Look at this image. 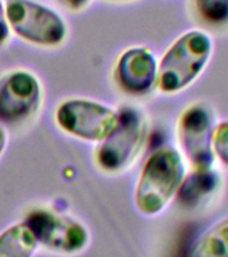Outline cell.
<instances>
[{"label": "cell", "mask_w": 228, "mask_h": 257, "mask_svg": "<svg viewBox=\"0 0 228 257\" xmlns=\"http://www.w3.org/2000/svg\"><path fill=\"white\" fill-rule=\"evenodd\" d=\"M187 257H228V216L206 229L191 245Z\"/></svg>", "instance_id": "7c38bea8"}, {"label": "cell", "mask_w": 228, "mask_h": 257, "mask_svg": "<svg viewBox=\"0 0 228 257\" xmlns=\"http://www.w3.org/2000/svg\"><path fill=\"white\" fill-rule=\"evenodd\" d=\"M158 67L159 62L151 48L130 47L116 62V83L130 95H146L156 87Z\"/></svg>", "instance_id": "9c48e42d"}, {"label": "cell", "mask_w": 228, "mask_h": 257, "mask_svg": "<svg viewBox=\"0 0 228 257\" xmlns=\"http://www.w3.org/2000/svg\"><path fill=\"white\" fill-rule=\"evenodd\" d=\"M214 38L202 28L180 34L159 60L156 88L164 95H176L190 88L211 62Z\"/></svg>", "instance_id": "6da1fadb"}, {"label": "cell", "mask_w": 228, "mask_h": 257, "mask_svg": "<svg viewBox=\"0 0 228 257\" xmlns=\"http://www.w3.org/2000/svg\"><path fill=\"white\" fill-rule=\"evenodd\" d=\"M224 177L215 166L187 170L175 200L188 212L207 209L223 192Z\"/></svg>", "instance_id": "30bf717a"}, {"label": "cell", "mask_w": 228, "mask_h": 257, "mask_svg": "<svg viewBox=\"0 0 228 257\" xmlns=\"http://www.w3.org/2000/svg\"><path fill=\"white\" fill-rule=\"evenodd\" d=\"M10 36V24H8L6 10L3 8V3L0 0V46H3Z\"/></svg>", "instance_id": "9a60e30c"}, {"label": "cell", "mask_w": 228, "mask_h": 257, "mask_svg": "<svg viewBox=\"0 0 228 257\" xmlns=\"http://www.w3.org/2000/svg\"><path fill=\"white\" fill-rule=\"evenodd\" d=\"M38 240L27 224H16L0 234V257H32Z\"/></svg>", "instance_id": "4fadbf2b"}, {"label": "cell", "mask_w": 228, "mask_h": 257, "mask_svg": "<svg viewBox=\"0 0 228 257\" xmlns=\"http://www.w3.org/2000/svg\"><path fill=\"white\" fill-rule=\"evenodd\" d=\"M212 150L215 160L228 168V119L216 123L212 138Z\"/></svg>", "instance_id": "5bb4252c"}, {"label": "cell", "mask_w": 228, "mask_h": 257, "mask_svg": "<svg viewBox=\"0 0 228 257\" xmlns=\"http://www.w3.org/2000/svg\"><path fill=\"white\" fill-rule=\"evenodd\" d=\"M42 87L32 72L18 70L0 83V119L22 122L34 115L39 107Z\"/></svg>", "instance_id": "ba28073f"}, {"label": "cell", "mask_w": 228, "mask_h": 257, "mask_svg": "<svg viewBox=\"0 0 228 257\" xmlns=\"http://www.w3.org/2000/svg\"><path fill=\"white\" fill-rule=\"evenodd\" d=\"M218 115L206 100H195L180 111L176 120V140L179 150L192 169L215 166L212 138Z\"/></svg>", "instance_id": "277c9868"}, {"label": "cell", "mask_w": 228, "mask_h": 257, "mask_svg": "<svg viewBox=\"0 0 228 257\" xmlns=\"http://www.w3.org/2000/svg\"><path fill=\"white\" fill-rule=\"evenodd\" d=\"M188 10L202 30L228 31V0H188Z\"/></svg>", "instance_id": "8fae6325"}, {"label": "cell", "mask_w": 228, "mask_h": 257, "mask_svg": "<svg viewBox=\"0 0 228 257\" xmlns=\"http://www.w3.org/2000/svg\"><path fill=\"white\" fill-rule=\"evenodd\" d=\"M187 174V161L172 145L156 149L144 164L135 189V205L143 216H159L175 200Z\"/></svg>", "instance_id": "7a4b0ae2"}, {"label": "cell", "mask_w": 228, "mask_h": 257, "mask_svg": "<svg viewBox=\"0 0 228 257\" xmlns=\"http://www.w3.org/2000/svg\"><path fill=\"white\" fill-rule=\"evenodd\" d=\"M56 2H59L62 6L67 7L68 10H71V11L79 12L83 11L84 8L90 4L91 0H56Z\"/></svg>", "instance_id": "2e32d148"}, {"label": "cell", "mask_w": 228, "mask_h": 257, "mask_svg": "<svg viewBox=\"0 0 228 257\" xmlns=\"http://www.w3.org/2000/svg\"><path fill=\"white\" fill-rule=\"evenodd\" d=\"M24 224L31 229L38 244L52 252L75 254L82 252L90 240L87 229L80 222L50 209H34L26 216Z\"/></svg>", "instance_id": "52a82bcc"}, {"label": "cell", "mask_w": 228, "mask_h": 257, "mask_svg": "<svg viewBox=\"0 0 228 257\" xmlns=\"http://www.w3.org/2000/svg\"><path fill=\"white\" fill-rule=\"evenodd\" d=\"M147 136L146 112L136 106H123L119 110V124L96 150V164L107 173L124 172L139 157Z\"/></svg>", "instance_id": "3957f363"}, {"label": "cell", "mask_w": 228, "mask_h": 257, "mask_svg": "<svg viewBox=\"0 0 228 257\" xmlns=\"http://www.w3.org/2000/svg\"><path fill=\"white\" fill-rule=\"evenodd\" d=\"M6 16L16 35L39 46H58L67 35L62 16L35 0H7Z\"/></svg>", "instance_id": "5b68a950"}, {"label": "cell", "mask_w": 228, "mask_h": 257, "mask_svg": "<svg viewBox=\"0 0 228 257\" xmlns=\"http://www.w3.org/2000/svg\"><path fill=\"white\" fill-rule=\"evenodd\" d=\"M111 2H136V0H111Z\"/></svg>", "instance_id": "ac0fdd59"}, {"label": "cell", "mask_w": 228, "mask_h": 257, "mask_svg": "<svg viewBox=\"0 0 228 257\" xmlns=\"http://www.w3.org/2000/svg\"><path fill=\"white\" fill-rule=\"evenodd\" d=\"M56 123L71 136L87 141H103L119 124V111L99 102L70 99L60 104Z\"/></svg>", "instance_id": "8992f818"}, {"label": "cell", "mask_w": 228, "mask_h": 257, "mask_svg": "<svg viewBox=\"0 0 228 257\" xmlns=\"http://www.w3.org/2000/svg\"><path fill=\"white\" fill-rule=\"evenodd\" d=\"M6 144H7V134H6V130H4L3 126L0 124V156H2V153L6 148Z\"/></svg>", "instance_id": "e0dca14e"}]
</instances>
